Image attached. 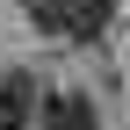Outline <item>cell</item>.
Here are the masks:
<instances>
[{
  "label": "cell",
  "mask_w": 130,
  "mask_h": 130,
  "mask_svg": "<svg viewBox=\"0 0 130 130\" xmlns=\"http://www.w3.org/2000/svg\"><path fill=\"white\" fill-rule=\"evenodd\" d=\"M29 29L43 36H65V43H101L108 22H116V0H22Z\"/></svg>",
  "instance_id": "6da1fadb"
},
{
  "label": "cell",
  "mask_w": 130,
  "mask_h": 130,
  "mask_svg": "<svg viewBox=\"0 0 130 130\" xmlns=\"http://www.w3.org/2000/svg\"><path fill=\"white\" fill-rule=\"evenodd\" d=\"M29 116H36V79H29V72L0 79V130H22Z\"/></svg>",
  "instance_id": "3957f363"
},
{
  "label": "cell",
  "mask_w": 130,
  "mask_h": 130,
  "mask_svg": "<svg viewBox=\"0 0 130 130\" xmlns=\"http://www.w3.org/2000/svg\"><path fill=\"white\" fill-rule=\"evenodd\" d=\"M43 130H94V101H87V94H72V87H65V94H43Z\"/></svg>",
  "instance_id": "7a4b0ae2"
}]
</instances>
